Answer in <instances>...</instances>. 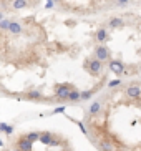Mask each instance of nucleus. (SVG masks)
Segmentation results:
<instances>
[{"mask_svg":"<svg viewBox=\"0 0 141 151\" xmlns=\"http://www.w3.org/2000/svg\"><path fill=\"white\" fill-rule=\"evenodd\" d=\"M83 68L88 71L90 75L98 76L100 73H101V70H103V62H101V60H98V58L93 55V58H86V60H85Z\"/></svg>","mask_w":141,"mask_h":151,"instance_id":"1","label":"nucleus"},{"mask_svg":"<svg viewBox=\"0 0 141 151\" xmlns=\"http://www.w3.org/2000/svg\"><path fill=\"white\" fill-rule=\"evenodd\" d=\"M53 90H55V96H57L58 100L68 101V95H70V91L73 90V85L71 83H57Z\"/></svg>","mask_w":141,"mask_h":151,"instance_id":"2","label":"nucleus"},{"mask_svg":"<svg viewBox=\"0 0 141 151\" xmlns=\"http://www.w3.org/2000/svg\"><path fill=\"white\" fill-rule=\"evenodd\" d=\"M93 55H95L98 60H101L103 63H106V62H110L111 60V52H110V48H108L105 43L96 45V47L93 48Z\"/></svg>","mask_w":141,"mask_h":151,"instance_id":"3","label":"nucleus"},{"mask_svg":"<svg viewBox=\"0 0 141 151\" xmlns=\"http://www.w3.org/2000/svg\"><path fill=\"white\" fill-rule=\"evenodd\" d=\"M108 65H110V70L115 73V75H123L124 73V63L121 62V60H110L108 62Z\"/></svg>","mask_w":141,"mask_h":151,"instance_id":"4","label":"nucleus"},{"mask_svg":"<svg viewBox=\"0 0 141 151\" xmlns=\"http://www.w3.org/2000/svg\"><path fill=\"white\" fill-rule=\"evenodd\" d=\"M124 95L128 98H131V100H138V98H141V86H138V85H129L124 90Z\"/></svg>","mask_w":141,"mask_h":151,"instance_id":"5","label":"nucleus"},{"mask_svg":"<svg viewBox=\"0 0 141 151\" xmlns=\"http://www.w3.org/2000/svg\"><path fill=\"white\" fill-rule=\"evenodd\" d=\"M17 148H20V150H23V151H32L33 141H30V139L27 138V134H23V136H20L17 139Z\"/></svg>","mask_w":141,"mask_h":151,"instance_id":"6","label":"nucleus"},{"mask_svg":"<svg viewBox=\"0 0 141 151\" xmlns=\"http://www.w3.org/2000/svg\"><path fill=\"white\" fill-rule=\"evenodd\" d=\"M95 40L98 42V43H106V42L110 40V33H108V30L106 28H98L96 33H95Z\"/></svg>","mask_w":141,"mask_h":151,"instance_id":"7","label":"nucleus"},{"mask_svg":"<svg viewBox=\"0 0 141 151\" xmlns=\"http://www.w3.org/2000/svg\"><path fill=\"white\" fill-rule=\"evenodd\" d=\"M53 139H55V134H52L50 131H42L40 133V143L45 145V146H53Z\"/></svg>","mask_w":141,"mask_h":151,"instance_id":"8","label":"nucleus"},{"mask_svg":"<svg viewBox=\"0 0 141 151\" xmlns=\"http://www.w3.org/2000/svg\"><path fill=\"white\" fill-rule=\"evenodd\" d=\"M25 98L27 100H33V101H40V100H45V96L42 95L40 90H30L25 93Z\"/></svg>","mask_w":141,"mask_h":151,"instance_id":"9","label":"nucleus"},{"mask_svg":"<svg viewBox=\"0 0 141 151\" xmlns=\"http://www.w3.org/2000/svg\"><path fill=\"white\" fill-rule=\"evenodd\" d=\"M124 25V20L121 17H113L108 20V28H121Z\"/></svg>","mask_w":141,"mask_h":151,"instance_id":"10","label":"nucleus"},{"mask_svg":"<svg viewBox=\"0 0 141 151\" xmlns=\"http://www.w3.org/2000/svg\"><path fill=\"white\" fill-rule=\"evenodd\" d=\"M100 111H101V101H93L91 105L88 106V115L90 116L100 115Z\"/></svg>","mask_w":141,"mask_h":151,"instance_id":"11","label":"nucleus"},{"mask_svg":"<svg viewBox=\"0 0 141 151\" xmlns=\"http://www.w3.org/2000/svg\"><path fill=\"white\" fill-rule=\"evenodd\" d=\"M68 101H70V103L81 101V91H80L78 88H75V86H73V90H71L70 95H68Z\"/></svg>","mask_w":141,"mask_h":151,"instance_id":"12","label":"nucleus"},{"mask_svg":"<svg viewBox=\"0 0 141 151\" xmlns=\"http://www.w3.org/2000/svg\"><path fill=\"white\" fill-rule=\"evenodd\" d=\"M10 33H12V35H20V33H22L23 32V27H22V23L20 22H13L12 20V23H10Z\"/></svg>","mask_w":141,"mask_h":151,"instance_id":"13","label":"nucleus"},{"mask_svg":"<svg viewBox=\"0 0 141 151\" xmlns=\"http://www.w3.org/2000/svg\"><path fill=\"white\" fill-rule=\"evenodd\" d=\"M98 150L100 151H115V148H113V145L108 139H101V141L98 143Z\"/></svg>","mask_w":141,"mask_h":151,"instance_id":"14","label":"nucleus"},{"mask_svg":"<svg viewBox=\"0 0 141 151\" xmlns=\"http://www.w3.org/2000/svg\"><path fill=\"white\" fill-rule=\"evenodd\" d=\"M28 7V2L27 0H13L12 2V9L13 10H23Z\"/></svg>","mask_w":141,"mask_h":151,"instance_id":"15","label":"nucleus"},{"mask_svg":"<svg viewBox=\"0 0 141 151\" xmlns=\"http://www.w3.org/2000/svg\"><path fill=\"white\" fill-rule=\"evenodd\" d=\"M0 131L5 134H13V131H15V128H13V124H9V123H0Z\"/></svg>","mask_w":141,"mask_h":151,"instance_id":"16","label":"nucleus"},{"mask_svg":"<svg viewBox=\"0 0 141 151\" xmlns=\"http://www.w3.org/2000/svg\"><path fill=\"white\" fill-rule=\"evenodd\" d=\"M10 23H12V20H9V18H5L4 15H2V18H0V28H2L4 33H7V32L10 30Z\"/></svg>","mask_w":141,"mask_h":151,"instance_id":"17","label":"nucleus"},{"mask_svg":"<svg viewBox=\"0 0 141 151\" xmlns=\"http://www.w3.org/2000/svg\"><path fill=\"white\" fill-rule=\"evenodd\" d=\"M95 91H96V90H85V91H81V101H88L90 98L93 96Z\"/></svg>","mask_w":141,"mask_h":151,"instance_id":"18","label":"nucleus"},{"mask_svg":"<svg viewBox=\"0 0 141 151\" xmlns=\"http://www.w3.org/2000/svg\"><path fill=\"white\" fill-rule=\"evenodd\" d=\"M27 138L30 139V141H40V133H37V131H30V133H27Z\"/></svg>","mask_w":141,"mask_h":151,"instance_id":"19","label":"nucleus"},{"mask_svg":"<svg viewBox=\"0 0 141 151\" xmlns=\"http://www.w3.org/2000/svg\"><path fill=\"white\" fill-rule=\"evenodd\" d=\"M121 85H123V81L119 80V78H116V80L108 81V88H116V86H121Z\"/></svg>","mask_w":141,"mask_h":151,"instance_id":"20","label":"nucleus"},{"mask_svg":"<svg viewBox=\"0 0 141 151\" xmlns=\"http://www.w3.org/2000/svg\"><path fill=\"white\" fill-rule=\"evenodd\" d=\"M73 121H75V120H73ZM75 123L78 124V128L81 129V133H83L85 136H88V129L85 128V124H83V121H75Z\"/></svg>","mask_w":141,"mask_h":151,"instance_id":"21","label":"nucleus"},{"mask_svg":"<svg viewBox=\"0 0 141 151\" xmlns=\"http://www.w3.org/2000/svg\"><path fill=\"white\" fill-rule=\"evenodd\" d=\"M58 113H65V106H58L53 110V115H58Z\"/></svg>","mask_w":141,"mask_h":151,"instance_id":"22","label":"nucleus"},{"mask_svg":"<svg viewBox=\"0 0 141 151\" xmlns=\"http://www.w3.org/2000/svg\"><path fill=\"white\" fill-rule=\"evenodd\" d=\"M128 2H129V0H116V4H118V5H126Z\"/></svg>","mask_w":141,"mask_h":151,"instance_id":"23","label":"nucleus"},{"mask_svg":"<svg viewBox=\"0 0 141 151\" xmlns=\"http://www.w3.org/2000/svg\"><path fill=\"white\" fill-rule=\"evenodd\" d=\"M13 151H23V150H20V148H15V150H13Z\"/></svg>","mask_w":141,"mask_h":151,"instance_id":"24","label":"nucleus"},{"mask_svg":"<svg viewBox=\"0 0 141 151\" xmlns=\"http://www.w3.org/2000/svg\"><path fill=\"white\" fill-rule=\"evenodd\" d=\"M138 55H140V57H141V48H140V50H138Z\"/></svg>","mask_w":141,"mask_h":151,"instance_id":"25","label":"nucleus"},{"mask_svg":"<svg viewBox=\"0 0 141 151\" xmlns=\"http://www.w3.org/2000/svg\"><path fill=\"white\" fill-rule=\"evenodd\" d=\"M53 2H55V4H58V2H62V0H53Z\"/></svg>","mask_w":141,"mask_h":151,"instance_id":"26","label":"nucleus"},{"mask_svg":"<svg viewBox=\"0 0 141 151\" xmlns=\"http://www.w3.org/2000/svg\"><path fill=\"white\" fill-rule=\"evenodd\" d=\"M62 151H68V150H62Z\"/></svg>","mask_w":141,"mask_h":151,"instance_id":"27","label":"nucleus"}]
</instances>
